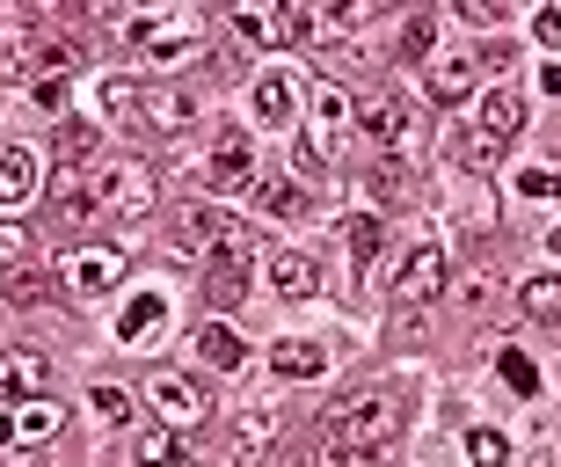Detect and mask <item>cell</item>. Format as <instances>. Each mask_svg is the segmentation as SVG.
I'll list each match as a JSON object with an SVG mask.
<instances>
[{"label":"cell","instance_id":"cell-1","mask_svg":"<svg viewBox=\"0 0 561 467\" xmlns=\"http://www.w3.org/2000/svg\"><path fill=\"white\" fill-rule=\"evenodd\" d=\"M394 438H401V402L387 395V387H365V395H351V402H335L329 417V446H351L365 453V460H394Z\"/></svg>","mask_w":561,"mask_h":467},{"label":"cell","instance_id":"cell-2","mask_svg":"<svg viewBox=\"0 0 561 467\" xmlns=\"http://www.w3.org/2000/svg\"><path fill=\"white\" fill-rule=\"evenodd\" d=\"M351 132H357L351 95H343V88H321V103H313V117H307V139H299V169L321 175L335 153L351 147Z\"/></svg>","mask_w":561,"mask_h":467},{"label":"cell","instance_id":"cell-3","mask_svg":"<svg viewBox=\"0 0 561 467\" xmlns=\"http://www.w3.org/2000/svg\"><path fill=\"white\" fill-rule=\"evenodd\" d=\"M95 197H103V219H153V205H161V183H153V169L146 161H110V169H95Z\"/></svg>","mask_w":561,"mask_h":467},{"label":"cell","instance_id":"cell-4","mask_svg":"<svg viewBox=\"0 0 561 467\" xmlns=\"http://www.w3.org/2000/svg\"><path fill=\"white\" fill-rule=\"evenodd\" d=\"M168 227H175V255H219L227 249V241H241V219L233 213H219V205H175V213H168Z\"/></svg>","mask_w":561,"mask_h":467},{"label":"cell","instance_id":"cell-5","mask_svg":"<svg viewBox=\"0 0 561 467\" xmlns=\"http://www.w3.org/2000/svg\"><path fill=\"white\" fill-rule=\"evenodd\" d=\"M125 37L153 59H190L197 37H205V22L197 15H125Z\"/></svg>","mask_w":561,"mask_h":467},{"label":"cell","instance_id":"cell-6","mask_svg":"<svg viewBox=\"0 0 561 467\" xmlns=\"http://www.w3.org/2000/svg\"><path fill=\"white\" fill-rule=\"evenodd\" d=\"M125 277V249H66L59 255V293L73 299H103Z\"/></svg>","mask_w":561,"mask_h":467},{"label":"cell","instance_id":"cell-7","mask_svg":"<svg viewBox=\"0 0 561 467\" xmlns=\"http://www.w3.org/2000/svg\"><path fill=\"white\" fill-rule=\"evenodd\" d=\"M445 285H453V255L437 249V241H423V249H409L394 263V285H387V293L409 299V307H423V299H437Z\"/></svg>","mask_w":561,"mask_h":467},{"label":"cell","instance_id":"cell-8","mask_svg":"<svg viewBox=\"0 0 561 467\" xmlns=\"http://www.w3.org/2000/svg\"><path fill=\"white\" fill-rule=\"evenodd\" d=\"M277 438H285V409L255 402V409H241V417H233V431H227V460H233V467L271 460V446H277Z\"/></svg>","mask_w":561,"mask_h":467},{"label":"cell","instance_id":"cell-9","mask_svg":"<svg viewBox=\"0 0 561 467\" xmlns=\"http://www.w3.org/2000/svg\"><path fill=\"white\" fill-rule=\"evenodd\" d=\"M146 402L161 409L175 431H183V424H205V417H211V395L190 380V373H168V365L153 373V380H146Z\"/></svg>","mask_w":561,"mask_h":467},{"label":"cell","instance_id":"cell-10","mask_svg":"<svg viewBox=\"0 0 561 467\" xmlns=\"http://www.w3.org/2000/svg\"><path fill=\"white\" fill-rule=\"evenodd\" d=\"M95 153H103V132L88 125V117H59V132H51V175L73 183L81 169H95Z\"/></svg>","mask_w":561,"mask_h":467},{"label":"cell","instance_id":"cell-11","mask_svg":"<svg viewBox=\"0 0 561 467\" xmlns=\"http://www.w3.org/2000/svg\"><path fill=\"white\" fill-rule=\"evenodd\" d=\"M249 110H255V117H263L271 132L299 125V81H291L285 66H271V73H255V81H249Z\"/></svg>","mask_w":561,"mask_h":467},{"label":"cell","instance_id":"cell-12","mask_svg":"<svg viewBox=\"0 0 561 467\" xmlns=\"http://www.w3.org/2000/svg\"><path fill=\"white\" fill-rule=\"evenodd\" d=\"M205 299L211 307H241V299H249V234L227 241V249L205 263Z\"/></svg>","mask_w":561,"mask_h":467},{"label":"cell","instance_id":"cell-13","mask_svg":"<svg viewBox=\"0 0 561 467\" xmlns=\"http://www.w3.org/2000/svg\"><path fill=\"white\" fill-rule=\"evenodd\" d=\"M51 395V358L44 351H0V402H37Z\"/></svg>","mask_w":561,"mask_h":467},{"label":"cell","instance_id":"cell-14","mask_svg":"<svg viewBox=\"0 0 561 467\" xmlns=\"http://www.w3.org/2000/svg\"><path fill=\"white\" fill-rule=\"evenodd\" d=\"M205 183H219V191H249V183H255V147H249V132H219V139H211Z\"/></svg>","mask_w":561,"mask_h":467},{"label":"cell","instance_id":"cell-15","mask_svg":"<svg viewBox=\"0 0 561 467\" xmlns=\"http://www.w3.org/2000/svg\"><path fill=\"white\" fill-rule=\"evenodd\" d=\"M474 81H481V59H474V52H437V59L423 66V88H431L437 103H467V95H474Z\"/></svg>","mask_w":561,"mask_h":467},{"label":"cell","instance_id":"cell-16","mask_svg":"<svg viewBox=\"0 0 561 467\" xmlns=\"http://www.w3.org/2000/svg\"><path fill=\"white\" fill-rule=\"evenodd\" d=\"M263 277H271V293H285V299L321 293V271H313V255H299V249H271L263 255Z\"/></svg>","mask_w":561,"mask_h":467},{"label":"cell","instance_id":"cell-17","mask_svg":"<svg viewBox=\"0 0 561 467\" xmlns=\"http://www.w3.org/2000/svg\"><path fill=\"white\" fill-rule=\"evenodd\" d=\"M489 139H503L511 147V132H525V95L511 81H496V88H481V117H474Z\"/></svg>","mask_w":561,"mask_h":467},{"label":"cell","instance_id":"cell-18","mask_svg":"<svg viewBox=\"0 0 561 467\" xmlns=\"http://www.w3.org/2000/svg\"><path fill=\"white\" fill-rule=\"evenodd\" d=\"M139 117L153 132H190V125H197V95H190V88H146Z\"/></svg>","mask_w":561,"mask_h":467},{"label":"cell","instance_id":"cell-19","mask_svg":"<svg viewBox=\"0 0 561 467\" xmlns=\"http://www.w3.org/2000/svg\"><path fill=\"white\" fill-rule=\"evenodd\" d=\"M271 373L277 380H321L329 373V351L313 337H285V343H271Z\"/></svg>","mask_w":561,"mask_h":467},{"label":"cell","instance_id":"cell-20","mask_svg":"<svg viewBox=\"0 0 561 467\" xmlns=\"http://www.w3.org/2000/svg\"><path fill=\"white\" fill-rule=\"evenodd\" d=\"M190 351L211 365V373H241V358H249V343L233 337L227 321H197V337H190Z\"/></svg>","mask_w":561,"mask_h":467},{"label":"cell","instance_id":"cell-21","mask_svg":"<svg viewBox=\"0 0 561 467\" xmlns=\"http://www.w3.org/2000/svg\"><path fill=\"white\" fill-rule=\"evenodd\" d=\"M37 175H44V161L30 147H0V205H30Z\"/></svg>","mask_w":561,"mask_h":467},{"label":"cell","instance_id":"cell-22","mask_svg":"<svg viewBox=\"0 0 561 467\" xmlns=\"http://www.w3.org/2000/svg\"><path fill=\"white\" fill-rule=\"evenodd\" d=\"M357 132H365V139H379V147L409 139V103H401V95H373V103L357 110Z\"/></svg>","mask_w":561,"mask_h":467},{"label":"cell","instance_id":"cell-23","mask_svg":"<svg viewBox=\"0 0 561 467\" xmlns=\"http://www.w3.org/2000/svg\"><path fill=\"white\" fill-rule=\"evenodd\" d=\"M30 66H44V37L30 30V22H15V30H0V81H22Z\"/></svg>","mask_w":561,"mask_h":467},{"label":"cell","instance_id":"cell-24","mask_svg":"<svg viewBox=\"0 0 561 467\" xmlns=\"http://www.w3.org/2000/svg\"><path fill=\"white\" fill-rule=\"evenodd\" d=\"M51 219H59L66 234H73V227H95V219H103L95 183H59V191H51Z\"/></svg>","mask_w":561,"mask_h":467},{"label":"cell","instance_id":"cell-25","mask_svg":"<svg viewBox=\"0 0 561 467\" xmlns=\"http://www.w3.org/2000/svg\"><path fill=\"white\" fill-rule=\"evenodd\" d=\"M161 321H168V293H139L125 315H117V343H131V351H139V343L153 337Z\"/></svg>","mask_w":561,"mask_h":467},{"label":"cell","instance_id":"cell-26","mask_svg":"<svg viewBox=\"0 0 561 467\" xmlns=\"http://www.w3.org/2000/svg\"><path fill=\"white\" fill-rule=\"evenodd\" d=\"M249 197H255V213H271V219H299V213H307V191L285 183V175H255Z\"/></svg>","mask_w":561,"mask_h":467},{"label":"cell","instance_id":"cell-27","mask_svg":"<svg viewBox=\"0 0 561 467\" xmlns=\"http://www.w3.org/2000/svg\"><path fill=\"white\" fill-rule=\"evenodd\" d=\"M59 424H66V409L51 402V395H37V402H15V446H44Z\"/></svg>","mask_w":561,"mask_h":467},{"label":"cell","instance_id":"cell-28","mask_svg":"<svg viewBox=\"0 0 561 467\" xmlns=\"http://www.w3.org/2000/svg\"><path fill=\"white\" fill-rule=\"evenodd\" d=\"M299 15H307V37L335 44L351 22H365V0H329V8H299Z\"/></svg>","mask_w":561,"mask_h":467},{"label":"cell","instance_id":"cell-29","mask_svg":"<svg viewBox=\"0 0 561 467\" xmlns=\"http://www.w3.org/2000/svg\"><path fill=\"white\" fill-rule=\"evenodd\" d=\"M453 161H459V169H496V161H503V139H489V132H481V125H459L453 132Z\"/></svg>","mask_w":561,"mask_h":467},{"label":"cell","instance_id":"cell-30","mask_svg":"<svg viewBox=\"0 0 561 467\" xmlns=\"http://www.w3.org/2000/svg\"><path fill=\"white\" fill-rule=\"evenodd\" d=\"M518 307H525L533 321H561V277H554V271L525 277V285H518Z\"/></svg>","mask_w":561,"mask_h":467},{"label":"cell","instance_id":"cell-31","mask_svg":"<svg viewBox=\"0 0 561 467\" xmlns=\"http://www.w3.org/2000/svg\"><path fill=\"white\" fill-rule=\"evenodd\" d=\"M139 103H146L139 81H103V88H95V110H103V117H117V125H125V117H139Z\"/></svg>","mask_w":561,"mask_h":467},{"label":"cell","instance_id":"cell-32","mask_svg":"<svg viewBox=\"0 0 561 467\" xmlns=\"http://www.w3.org/2000/svg\"><path fill=\"white\" fill-rule=\"evenodd\" d=\"M131 460L139 467H183V438H175V431H146Z\"/></svg>","mask_w":561,"mask_h":467},{"label":"cell","instance_id":"cell-33","mask_svg":"<svg viewBox=\"0 0 561 467\" xmlns=\"http://www.w3.org/2000/svg\"><path fill=\"white\" fill-rule=\"evenodd\" d=\"M401 52L431 66L437 59V15H409V22H401Z\"/></svg>","mask_w":561,"mask_h":467},{"label":"cell","instance_id":"cell-34","mask_svg":"<svg viewBox=\"0 0 561 467\" xmlns=\"http://www.w3.org/2000/svg\"><path fill=\"white\" fill-rule=\"evenodd\" d=\"M88 409H95L103 424H131V395H125V387H110V380L88 387Z\"/></svg>","mask_w":561,"mask_h":467},{"label":"cell","instance_id":"cell-35","mask_svg":"<svg viewBox=\"0 0 561 467\" xmlns=\"http://www.w3.org/2000/svg\"><path fill=\"white\" fill-rule=\"evenodd\" d=\"M343 234H351L357 263H373V255H379V213H351V219H343Z\"/></svg>","mask_w":561,"mask_h":467},{"label":"cell","instance_id":"cell-36","mask_svg":"<svg viewBox=\"0 0 561 467\" xmlns=\"http://www.w3.org/2000/svg\"><path fill=\"white\" fill-rule=\"evenodd\" d=\"M365 191H373L379 205H394V197H409V169H401V161H379V169L365 175Z\"/></svg>","mask_w":561,"mask_h":467},{"label":"cell","instance_id":"cell-37","mask_svg":"<svg viewBox=\"0 0 561 467\" xmlns=\"http://www.w3.org/2000/svg\"><path fill=\"white\" fill-rule=\"evenodd\" d=\"M467 460L474 467H503L511 460V438H503V431H467Z\"/></svg>","mask_w":561,"mask_h":467},{"label":"cell","instance_id":"cell-38","mask_svg":"<svg viewBox=\"0 0 561 467\" xmlns=\"http://www.w3.org/2000/svg\"><path fill=\"white\" fill-rule=\"evenodd\" d=\"M233 37H249V44H285V37H277V8H271V15H263V8H241V15H233Z\"/></svg>","mask_w":561,"mask_h":467},{"label":"cell","instance_id":"cell-39","mask_svg":"<svg viewBox=\"0 0 561 467\" xmlns=\"http://www.w3.org/2000/svg\"><path fill=\"white\" fill-rule=\"evenodd\" d=\"M373 52H357V44H321V73H365Z\"/></svg>","mask_w":561,"mask_h":467},{"label":"cell","instance_id":"cell-40","mask_svg":"<svg viewBox=\"0 0 561 467\" xmlns=\"http://www.w3.org/2000/svg\"><path fill=\"white\" fill-rule=\"evenodd\" d=\"M503 380L518 387V395H540V365L525 358V351H503Z\"/></svg>","mask_w":561,"mask_h":467},{"label":"cell","instance_id":"cell-41","mask_svg":"<svg viewBox=\"0 0 561 467\" xmlns=\"http://www.w3.org/2000/svg\"><path fill=\"white\" fill-rule=\"evenodd\" d=\"M44 293H51V277H44V271H15V277H8V299H15V307H37Z\"/></svg>","mask_w":561,"mask_h":467},{"label":"cell","instance_id":"cell-42","mask_svg":"<svg viewBox=\"0 0 561 467\" xmlns=\"http://www.w3.org/2000/svg\"><path fill=\"white\" fill-rule=\"evenodd\" d=\"M81 59V44L73 37H44V73H51V81H66V66Z\"/></svg>","mask_w":561,"mask_h":467},{"label":"cell","instance_id":"cell-43","mask_svg":"<svg viewBox=\"0 0 561 467\" xmlns=\"http://www.w3.org/2000/svg\"><path fill=\"white\" fill-rule=\"evenodd\" d=\"M518 197H540L547 205V197H561V175L554 169H518Z\"/></svg>","mask_w":561,"mask_h":467},{"label":"cell","instance_id":"cell-44","mask_svg":"<svg viewBox=\"0 0 561 467\" xmlns=\"http://www.w3.org/2000/svg\"><path fill=\"white\" fill-rule=\"evenodd\" d=\"M22 255H30V234H22V227H0V271H15Z\"/></svg>","mask_w":561,"mask_h":467},{"label":"cell","instance_id":"cell-45","mask_svg":"<svg viewBox=\"0 0 561 467\" xmlns=\"http://www.w3.org/2000/svg\"><path fill=\"white\" fill-rule=\"evenodd\" d=\"M37 110H51V117H59V110H66V81H51V73H44V81H37Z\"/></svg>","mask_w":561,"mask_h":467},{"label":"cell","instance_id":"cell-46","mask_svg":"<svg viewBox=\"0 0 561 467\" xmlns=\"http://www.w3.org/2000/svg\"><path fill=\"white\" fill-rule=\"evenodd\" d=\"M459 15H467V22H489V30H496V22H503V8H496V0H467Z\"/></svg>","mask_w":561,"mask_h":467},{"label":"cell","instance_id":"cell-47","mask_svg":"<svg viewBox=\"0 0 561 467\" xmlns=\"http://www.w3.org/2000/svg\"><path fill=\"white\" fill-rule=\"evenodd\" d=\"M533 30H540V44H561V0H554V8H547L540 22H533Z\"/></svg>","mask_w":561,"mask_h":467},{"label":"cell","instance_id":"cell-48","mask_svg":"<svg viewBox=\"0 0 561 467\" xmlns=\"http://www.w3.org/2000/svg\"><path fill=\"white\" fill-rule=\"evenodd\" d=\"M540 88H547V95H561V59H547V66H540Z\"/></svg>","mask_w":561,"mask_h":467},{"label":"cell","instance_id":"cell-49","mask_svg":"<svg viewBox=\"0 0 561 467\" xmlns=\"http://www.w3.org/2000/svg\"><path fill=\"white\" fill-rule=\"evenodd\" d=\"M0 446H15V409H0Z\"/></svg>","mask_w":561,"mask_h":467},{"label":"cell","instance_id":"cell-50","mask_svg":"<svg viewBox=\"0 0 561 467\" xmlns=\"http://www.w3.org/2000/svg\"><path fill=\"white\" fill-rule=\"evenodd\" d=\"M525 467H561V460H547V453H533V460H525Z\"/></svg>","mask_w":561,"mask_h":467},{"label":"cell","instance_id":"cell-51","mask_svg":"<svg viewBox=\"0 0 561 467\" xmlns=\"http://www.w3.org/2000/svg\"><path fill=\"white\" fill-rule=\"evenodd\" d=\"M547 249H554V255H561V227H554V234H547Z\"/></svg>","mask_w":561,"mask_h":467}]
</instances>
